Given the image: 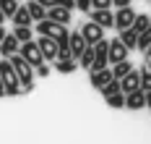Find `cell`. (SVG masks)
Instances as JSON below:
<instances>
[{
	"mask_svg": "<svg viewBox=\"0 0 151 144\" xmlns=\"http://www.w3.org/2000/svg\"><path fill=\"white\" fill-rule=\"evenodd\" d=\"M8 60H11V65H13V71H16V79L21 81V92H31V89H34V68H31L18 52L11 55Z\"/></svg>",
	"mask_w": 151,
	"mask_h": 144,
	"instance_id": "obj_1",
	"label": "cell"
},
{
	"mask_svg": "<svg viewBox=\"0 0 151 144\" xmlns=\"http://www.w3.org/2000/svg\"><path fill=\"white\" fill-rule=\"evenodd\" d=\"M0 76H3V84H5V97H16L21 95V81L16 79V71L8 58L0 60Z\"/></svg>",
	"mask_w": 151,
	"mask_h": 144,
	"instance_id": "obj_2",
	"label": "cell"
},
{
	"mask_svg": "<svg viewBox=\"0 0 151 144\" xmlns=\"http://www.w3.org/2000/svg\"><path fill=\"white\" fill-rule=\"evenodd\" d=\"M18 55H21V58H24L31 68H34V65H39V63H45V58H42V52H39V45H37L34 39H29V42H21Z\"/></svg>",
	"mask_w": 151,
	"mask_h": 144,
	"instance_id": "obj_3",
	"label": "cell"
},
{
	"mask_svg": "<svg viewBox=\"0 0 151 144\" xmlns=\"http://www.w3.org/2000/svg\"><path fill=\"white\" fill-rule=\"evenodd\" d=\"M81 37L86 39V45L91 47V45H96V42H99V39L104 37V29H102L99 24L89 21V24H83V26H81Z\"/></svg>",
	"mask_w": 151,
	"mask_h": 144,
	"instance_id": "obj_4",
	"label": "cell"
},
{
	"mask_svg": "<svg viewBox=\"0 0 151 144\" xmlns=\"http://www.w3.org/2000/svg\"><path fill=\"white\" fill-rule=\"evenodd\" d=\"M128 58V47L122 45L120 39H109V47H107V60L109 63H120Z\"/></svg>",
	"mask_w": 151,
	"mask_h": 144,
	"instance_id": "obj_5",
	"label": "cell"
},
{
	"mask_svg": "<svg viewBox=\"0 0 151 144\" xmlns=\"http://www.w3.org/2000/svg\"><path fill=\"white\" fill-rule=\"evenodd\" d=\"M133 18H136V11L128 5V8H117V13H115V29L120 32V29H130L133 26Z\"/></svg>",
	"mask_w": 151,
	"mask_h": 144,
	"instance_id": "obj_6",
	"label": "cell"
},
{
	"mask_svg": "<svg viewBox=\"0 0 151 144\" xmlns=\"http://www.w3.org/2000/svg\"><path fill=\"white\" fill-rule=\"evenodd\" d=\"M37 45H39V52H42L45 63L58 58V42H55V39H50V37H39V39H37Z\"/></svg>",
	"mask_w": 151,
	"mask_h": 144,
	"instance_id": "obj_7",
	"label": "cell"
},
{
	"mask_svg": "<svg viewBox=\"0 0 151 144\" xmlns=\"http://www.w3.org/2000/svg\"><path fill=\"white\" fill-rule=\"evenodd\" d=\"M89 81L94 89H104L107 84L112 81V71L109 68H99V71H89Z\"/></svg>",
	"mask_w": 151,
	"mask_h": 144,
	"instance_id": "obj_8",
	"label": "cell"
},
{
	"mask_svg": "<svg viewBox=\"0 0 151 144\" xmlns=\"http://www.w3.org/2000/svg\"><path fill=\"white\" fill-rule=\"evenodd\" d=\"M89 13H91V21L99 24L102 29H112L115 26V13L109 8H104V11H89Z\"/></svg>",
	"mask_w": 151,
	"mask_h": 144,
	"instance_id": "obj_9",
	"label": "cell"
},
{
	"mask_svg": "<svg viewBox=\"0 0 151 144\" xmlns=\"http://www.w3.org/2000/svg\"><path fill=\"white\" fill-rule=\"evenodd\" d=\"M70 16H73V11H65V8H60V5L47 8V18H50V21H55V24H63V26H68V24H70Z\"/></svg>",
	"mask_w": 151,
	"mask_h": 144,
	"instance_id": "obj_10",
	"label": "cell"
},
{
	"mask_svg": "<svg viewBox=\"0 0 151 144\" xmlns=\"http://www.w3.org/2000/svg\"><path fill=\"white\" fill-rule=\"evenodd\" d=\"M138 76H141L138 71H128L122 79H117V81H120V92H122V95H128V92H136V89H141V87H138Z\"/></svg>",
	"mask_w": 151,
	"mask_h": 144,
	"instance_id": "obj_11",
	"label": "cell"
},
{
	"mask_svg": "<svg viewBox=\"0 0 151 144\" xmlns=\"http://www.w3.org/2000/svg\"><path fill=\"white\" fill-rule=\"evenodd\" d=\"M68 47H70V52H73V60H76V58H78L83 50L89 47V45H86V39L81 37V32H70V34H68Z\"/></svg>",
	"mask_w": 151,
	"mask_h": 144,
	"instance_id": "obj_12",
	"label": "cell"
},
{
	"mask_svg": "<svg viewBox=\"0 0 151 144\" xmlns=\"http://www.w3.org/2000/svg\"><path fill=\"white\" fill-rule=\"evenodd\" d=\"M18 47H21V42H18L11 32L5 34V37H3V42H0V52H3V58H11V55H16V52H18Z\"/></svg>",
	"mask_w": 151,
	"mask_h": 144,
	"instance_id": "obj_13",
	"label": "cell"
},
{
	"mask_svg": "<svg viewBox=\"0 0 151 144\" xmlns=\"http://www.w3.org/2000/svg\"><path fill=\"white\" fill-rule=\"evenodd\" d=\"M125 108H130V110H141V108H146V95H143V89L128 92V95H125Z\"/></svg>",
	"mask_w": 151,
	"mask_h": 144,
	"instance_id": "obj_14",
	"label": "cell"
},
{
	"mask_svg": "<svg viewBox=\"0 0 151 144\" xmlns=\"http://www.w3.org/2000/svg\"><path fill=\"white\" fill-rule=\"evenodd\" d=\"M26 11H29L31 21H42V18H47V8L42 5V3H37V0H29V3H26Z\"/></svg>",
	"mask_w": 151,
	"mask_h": 144,
	"instance_id": "obj_15",
	"label": "cell"
},
{
	"mask_svg": "<svg viewBox=\"0 0 151 144\" xmlns=\"http://www.w3.org/2000/svg\"><path fill=\"white\" fill-rule=\"evenodd\" d=\"M11 18H13V26H31V16H29V11H26V5H24V8L18 5Z\"/></svg>",
	"mask_w": 151,
	"mask_h": 144,
	"instance_id": "obj_16",
	"label": "cell"
},
{
	"mask_svg": "<svg viewBox=\"0 0 151 144\" xmlns=\"http://www.w3.org/2000/svg\"><path fill=\"white\" fill-rule=\"evenodd\" d=\"M117 39H120L128 50H133L136 47V39H138V32H133V29H120V37H117Z\"/></svg>",
	"mask_w": 151,
	"mask_h": 144,
	"instance_id": "obj_17",
	"label": "cell"
},
{
	"mask_svg": "<svg viewBox=\"0 0 151 144\" xmlns=\"http://www.w3.org/2000/svg\"><path fill=\"white\" fill-rule=\"evenodd\" d=\"M149 21H151V16H146V13H136V18H133V32H149Z\"/></svg>",
	"mask_w": 151,
	"mask_h": 144,
	"instance_id": "obj_18",
	"label": "cell"
},
{
	"mask_svg": "<svg viewBox=\"0 0 151 144\" xmlns=\"http://www.w3.org/2000/svg\"><path fill=\"white\" fill-rule=\"evenodd\" d=\"M76 63L81 65V68H86V71H89L91 63H94V47H86L81 55H78V58H76Z\"/></svg>",
	"mask_w": 151,
	"mask_h": 144,
	"instance_id": "obj_19",
	"label": "cell"
},
{
	"mask_svg": "<svg viewBox=\"0 0 151 144\" xmlns=\"http://www.w3.org/2000/svg\"><path fill=\"white\" fill-rule=\"evenodd\" d=\"M128 71H133V65H130V60L125 58V60H120V63H115V68H112V79H122Z\"/></svg>",
	"mask_w": 151,
	"mask_h": 144,
	"instance_id": "obj_20",
	"label": "cell"
},
{
	"mask_svg": "<svg viewBox=\"0 0 151 144\" xmlns=\"http://www.w3.org/2000/svg\"><path fill=\"white\" fill-rule=\"evenodd\" d=\"M107 100V105L112 108V110H120V108H125V95L122 92H117V95H109V97H104Z\"/></svg>",
	"mask_w": 151,
	"mask_h": 144,
	"instance_id": "obj_21",
	"label": "cell"
},
{
	"mask_svg": "<svg viewBox=\"0 0 151 144\" xmlns=\"http://www.w3.org/2000/svg\"><path fill=\"white\" fill-rule=\"evenodd\" d=\"M18 39V42H29L31 39V26H13V32H11Z\"/></svg>",
	"mask_w": 151,
	"mask_h": 144,
	"instance_id": "obj_22",
	"label": "cell"
},
{
	"mask_svg": "<svg viewBox=\"0 0 151 144\" xmlns=\"http://www.w3.org/2000/svg\"><path fill=\"white\" fill-rule=\"evenodd\" d=\"M76 60H55V71L58 73H73L76 71Z\"/></svg>",
	"mask_w": 151,
	"mask_h": 144,
	"instance_id": "obj_23",
	"label": "cell"
},
{
	"mask_svg": "<svg viewBox=\"0 0 151 144\" xmlns=\"http://www.w3.org/2000/svg\"><path fill=\"white\" fill-rule=\"evenodd\" d=\"M18 8V0H0V11L5 13V18H11Z\"/></svg>",
	"mask_w": 151,
	"mask_h": 144,
	"instance_id": "obj_24",
	"label": "cell"
},
{
	"mask_svg": "<svg viewBox=\"0 0 151 144\" xmlns=\"http://www.w3.org/2000/svg\"><path fill=\"white\" fill-rule=\"evenodd\" d=\"M138 73H141V76H138V87H141L143 92H149L151 89V71L146 68V71H138Z\"/></svg>",
	"mask_w": 151,
	"mask_h": 144,
	"instance_id": "obj_25",
	"label": "cell"
},
{
	"mask_svg": "<svg viewBox=\"0 0 151 144\" xmlns=\"http://www.w3.org/2000/svg\"><path fill=\"white\" fill-rule=\"evenodd\" d=\"M151 45V32H141L138 34V39H136V47L138 50H146Z\"/></svg>",
	"mask_w": 151,
	"mask_h": 144,
	"instance_id": "obj_26",
	"label": "cell"
},
{
	"mask_svg": "<svg viewBox=\"0 0 151 144\" xmlns=\"http://www.w3.org/2000/svg\"><path fill=\"white\" fill-rule=\"evenodd\" d=\"M99 92H102L104 97H109V95H117V92H120V81H117V79H112V81H109V84L104 87V89H99Z\"/></svg>",
	"mask_w": 151,
	"mask_h": 144,
	"instance_id": "obj_27",
	"label": "cell"
},
{
	"mask_svg": "<svg viewBox=\"0 0 151 144\" xmlns=\"http://www.w3.org/2000/svg\"><path fill=\"white\" fill-rule=\"evenodd\" d=\"M112 8V0H91V11H104Z\"/></svg>",
	"mask_w": 151,
	"mask_h": 144,
	"instance_id": "obj_28",
	"label": "cell"
},
{
	"mask_svg": "<svg viewBox=\"0 0 151 144\" xmlns=\"http://www.w3.org/2000/svg\"><path fill=\"white\" fill-rule=\"evenodd\" d=\"M34 73H37L39 79H45V76H50V65H47V63H39V65H34Z\"/></svg>",
	"mask_w": 151,
	"mask_h": 144,
	"instance_id": "obj_29",
	"label": "cell"
},
{
	"mask_svg": "<svg viewBox=\"0 0 151 144\" xmlns=\"http://www.w3.org/2000/svg\"><path fill=\"white\" fill-rule=\"evenodd\" d=\"M76 8H78V11H86V13H89V11H91V0H76Z\"/></svg>",
	"mask_w": 151,
	"mask_h": 144,
	"instance_id": "obj_30",
	"label": "cell"
},
{
	"mask_svg": "<svg viewBox=\"0 0 151 144\" xmlns=\"http://www.w3.org/2000/svg\"><path fill=\"white\" fill-rule=\"evenodd\" d=\"M58 5L65 8V11H73V8H76V0H58Z\"/></svg>",
	"mask_w": 151,
	"mask_h": 144,
	"instance_id": "obj_31",
	"label": "cell"
},
{
	"mask_svg": "<svg viewBox=\"0 0 151 144\" xmlns=\"http://www.w3.org/2000/svg\"><path fill=\"white\" fill-rule=\"evenodd\" d=\"M130 3H133V0H112V5H115V8H128Z\"/></svg>",
	"mask_w": 151,
	"mask_h": 144,
	"instance_id": "obj_32",
	"label": "cell"
},
{
	"mask_svg": "<svg viewBox=\"0 0 151 144\" xmlns=\"http://www.w3.org/2000/svg\"><path fill=\"white\" fill-rule=\"evenodd\" d=\"M37 3H42L45 8H52V5H58V0H37Z\"/></svg>",
	"mask_w": 151,
	"mask_h": 144,
	"instance_id": "obj_33",
	"label": "cell"
},
{
	"mask_svg": "<svg viewBox=\"0 0 151 144\" xmlns=\"http://www.w3.org/2000/svg\"><path fill=\"white\" fill-rule=\"evenodd\" d=\"M143 95H146V108H151V89H149V92H143Z\"/></svg>",
	"mask_w": 151,
	"mask_h": 144,
	"instance_id": "obj_34",
	"label": "cell"
},
{
	"mask_svg": "<svg viewBox=\"0 0 151 144\" xmlns=\"http://www.w3.org/2000/svg\"><path fill=\"white\" fill-rule=\"evenodd\" d=\"M0 97H5V84H3V76H0Z\"/></svg>",
	"mask_w": 151,
	"mask_h": 144,
	"instance_id": "obj_35",
	"label": "cell"
},
{
	"mask_svg": "<svg viewBox=\"0 0 151 144\" xmlns=\"http://www.w3.org/2000/svg\"><path fill=\"white\" fill-rule=\"evenodd\" d=\"M5 34H8V32H5V29L0 26V42H3V37H5Z\"/></svg>",
	"mask_w": 151,
	"mask_h": 144,
	"instance_id": "obj_36",
	"label": "cell"
},
{
	"mask_svg": "<svg viewBox=\"0 0 151 144\" xmlns=\"http://www.w3.org/2000/svg\"><path fill=\"white\" fill-rule=\"evenodd\" d=\"M3 21H5V13H3V11H0V26H3Z\"/></svg>",
	"mask_w": 151,
	"mask_h": 144,
	"instance_id": "obj_37",
	"label": "cell"
},
{
	"mask_svg": "<svg viewBox=\"0 0 151 144\" xmlns=\"http://www.w3.org/2000/svg\"><path fill=\"white\" fill-rule=\"evenodd\" d=\"M146 55H149V60H151V45H149V47H146Z\"/></svg>",
	"mask_w": 151,
	"mask_h": 144,
	"instance_id": "obj_38",
	"label": "cell"
},
{
	"mask_svg": "<svg viewBox=\"0 0 151 144\" xmlns=\"http://www.w3.org/2000/svg\"><path fill=\"white\" fill-rule=\"evenodd\" d=\"M149 32H151V21H149Z\"/></svg>",
	"mask_w": 151,
	"mask_h": 144,
	"instance_id": "obj_39",
	"label": "cell"
},
{
	"mask_svg": "<svg viewBox=\"0 0 151 144\" xmlns=\"http://www.w3.org/2000/svg\"><path fill=\"white\" fill-rule=\"evenodd\" d=\"M149 71H151V60H149Z\"/></svg>",
	"mask_w": 151,
	"mask_h": 144,
	"instance_id": "obj_40",
	"label": "cell"
}]
</instances>
